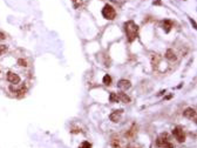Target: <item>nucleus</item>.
<instances>
[{
	"label": "nucleus",
	"instance_id": "obj_7",
	"mask_svg": "<svg viewBox=\"0 0 197 148\" xmlns=\"http://www.w3.org/2000/svg\"><path fill=\"white\" fill-rule=\"evenodd\" d=\"M122 112H123V111H114V112L109 115L110 121H113V122H119L120 119H121V114H122Z\"/></svg>",
	"mask_w": 197,
	"mask_h": 148
},
{
	"label": "nucleus",
	"instance_id": "obj_9",
	"mask_svg": "<svg viewBox=\"0 0 197 148\" xmlns=\"http://www.w3.org/2000/svg\"><path fill=\"white\" fill-rule=\"evenodd\" d=\"M165 58L168 59L169 61H176V59H177L176 53L174 52V49H171V48L167 49V52H165Z\"/></svg>",
	"mask_w": 197,
	"mask_h": 148
},
{
	"label": "nucleus",
	"instance_id": "obj_8",
	"mask_svg": "<svg viewBox=\"0 0 197 148\" xmlns=\"http://www.w3.org/2000/svg\"><path fill=\"white\" fill-rule=\"evenodd\" d=\"M183 115L185 117H188V119H195V116H196V111H195V108H186V110L183 112Z\"/></svg>",
	"mask_w": 197,
	"mask_h": 148
},
{
	"label": "nucleus",
	"instance_id": "obj_10",
	"mask_svg": "<svg viewBox=\"0 0 197 148\" xmlns=\"http://www.w3.org/2000/svg\"><path fill=\"white\" fill-rule=\"evenodd\" d=\"M116 95H117V99H119V101H123V102H130V98L128 96L126 93L120 92V93H116Z\"/></svg>",
	"mask_w": 197,
	"mask_h": 148
},
{
	"label": "nucleus",
	"instance_id": "obj_6",
	"mask_svg": "<svg viewBox=\"0 0 197 148\" xmlns=\"http://www.w3.org/2000/svg\"><path fill=\"white\" fill-rule=\"evenodd\" d=\"M117 86H119V88H121L122 91H127V90H129V88L132 87V84H130L129 80H126V79H122V80L119 81Z\"/></svg>",
	"mask_w": 197,
	"mask_h": 148
},
{
	"label": "nucleus",
	"instance_id": "obj_13",
	"mask_svg": "<svg viewBox=\"0 0 197 148\" xmlns=\"http://www.w3.org/2000/svg\"><path fill=\"white\" fill-rule=\"evenodd\" d=\"M109 100H110V102H119V99H117L116 93H110V95H109Z\"/></svg>",
	"mask_w": 197,
	"mask_h": 148
},
{
	"label": "nucleus",
	"instance_id": "obj_16",
	"mask_svg": "<svg viewBox=\"0 0 197 148\" xmlns=\"http://www.w3.org/2000/svg\"><path fill=\"white\" fill-rule=\"evenodd\" d=\"M7 51V46L6 45H0V55L4 54Z\"/></svg>",
	"mask_w": 197,
	"mask_h": 148
},
{
	"label": "nucleus",
	"instance_id": "obj_17",
	"mask_svg": "<svg viewBox=\"0 0 197 148\" xmlns=\"http://www.w3.org/2000/svg\"><path fill=\"white\" fill-rule=\"evenodd\" d=\"M5 38H6V37H5V34H4L3 32H0V40H4Z\"/></svg>",
	"mask_w": 197,
	"mask_h": 148
},
{
	"label": "nucleus",
	"instance_id": "obj_18",
	"mask_svg": "<svg viewBox=\"0 0 197 148\" xmlns=\"http://www.w3.org/2000/svg\"><path fill=\"white\" fill-rule=\"evenodd\" d=\"M154 4L155 5H161L162 3H161V0H154Z\"/></svg>",
	"mask_w": 197,
	"mask_h": 148
},
{
	"label": "nucleus",
	"instance_id": "obj_14",
	"mask_svg": "<svg viewBox=\"0 0 197 148\" xmlns=\"http://www.w3.org/2000/svg\"><path fill=\"white\" fill-rule=\"evenodd\" d=\"M79 148H92V145L88 142V141H83V142L81 143V146L79 147Z\"/></svg>",
	"mask_w": 197,
	"mask_h": 148
},
{
	"label": "nucleus",
	"instance_id": "obj_1",
	"mask_svg": "<svg viewBox=\"0 0 197 148\" xmlns=\"http://www.w3.org/2000/svg\"><path fill=\"white\" fill-rule=\"evenodd\" d=\"M124 31H126V34H127L128 41L132 42L137 38V31H139V27H137V25L134 21L130 20V21L124 24Z\"/></svg>",
	"mask_w": 197,
	"mask_h": 148
},
{
	"label": "nucleus",
	"instance_id": "obj_11",
	"mask_svg": "<svg viewBox=\"0 0 197 148\" xmlns=\"http://www.w3.org/2000/svg\"><path fill=\"white\" fill-rule=\"evenodd\" d=\"M171 27H173V23H171L170 20H164V21H163V29H164L167 33L170 31Z\"/></svg>",
	"mask_w": 197,
	"mask_h": 148
},
{
	"label": "nucleus",
	"instance_id": "obj_5",
	"mask_svg": "<svg viewBox=\"0 0 197 148\" xmlns=\"http://www.w3.org/2000/svg\"><path fill=\"white\" fill-rule=\"evenodd\" d=\"M7 80L11 84H13V85H18L19 82H20V76H19L18 74H15V73L8 72L7 73Z\"/></svg>",
	"mask_w": 197,
	"mask_h": 148
},
{
	"label": "nucleus",
	"instance_id": "obj_12",
	"mask_svg": "<svg viewBox=\"0 0 197 148\" xmlns=\"http://www.w3.org/2000/svg\"><path fill=\"white\" fill-rule=\"evenodd\" d=\"M102 82H103L106 86H109V85L112 84V78H110V75L106 74V75L103 76V80H102Z\"/></svg>",
	"mask_w": 197,
	"mask_h": 148
},
{
	"label": "nucleus",
	"instance_id": "obj_3",
	"mask_svg": "<svg viewBox=\"0 0 197 148\" xmlns=\"http://www.w3.org/2000/svg\"><path fill=\"white\" fill-rule=\"evenodd\" d=\"M102 15L104 19H107V20H114L115 17H116V11L112 5H106L102 8Z\"/></svg>",
	"mask_w": 197,
	"mask_h": 148
},
{
	"label": "nucleus",
	"instance_id": "obj_15",
	"mask_svg": "<svg viewBox=\"0 0 197 148\" xmlns=\"http://www.w3.org/2000/svg\"><path fill=\"white\" fill-rule=\"evenodd\" d=\"M18 65L21 66V67H26L27 66V61L24 60V59H19V60H18Z\"/></svg>",
	"mask_w": 197,
	"mask_h": 148
},
{
	"label": "nucleus",
	"instance_id": "obj_4",
	"mask_svg": "<svg viewBox=\"0 0 197 148\" xmlns=\"http://www.w3.org/2000/svg\"><path fill=\"white\" fill-rule=\"evenodd\" d=\"M173 135L175 139L178 141V142H183L185 140V134H184V131H183V128L180 127V126H177L175 127L174 129H173Z\"/></svg>",
	"mask_w": 197,
	"mask_h": 148
},
{
	"label": "nucleus",
	"instance_id": "obj_2",
	"mask_svg": "<svg viewBox=\"0 0 197 148\" xmlns=\"http://www.w3.org/2000/svg\"><path fill=\"white\" fill-rule=\"evenodd\" d=\"M156 145H157V147H159V148H174V145L170 142L168 135H167L165 133L161 134L159 137H157Z\"/></svg>",
	"mask_w": 197,
	"mask_h": 148
}]
</instances>
